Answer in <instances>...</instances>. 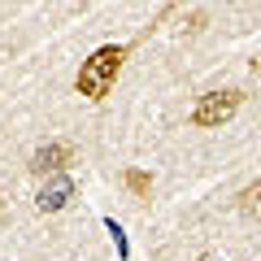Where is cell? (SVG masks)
<instances>
[{"label":"cell","instance_id":"obj_1","mask_svg":"<svg viewBox=\"0 0 261 261\" xmlns=\"http://www.w3.org/2000/svg\"><path fill=\"white\" fill-rule=\"evenodd\" d=\"M126 53H130L126 44H105V48H96V53L79 65L74 92L83 96V100H105V96L113 92V83H118L122 65H126Z\"/></svg>","mask_w":261,"mask_h":261},{"label":"cell","instance_id":"obj_2","mask_svg":"<svg viewBox=\"0 0 261 261\" xmlns=\"http://www.w3.org/2000/svg\"><path fill=\"white\" fill-rule=\"evenodd\" d=\"M244 100H248V92H244V87L205 92L200 100H196V109H192V126H200V130H218V126H226V122L240 113Z\"/></svg>","mask_w":261,"mask_h":261},{"label":"cell","instance_id":"obj_3","mask_svg":"<svg viewBox=\"0 0 261 261\" xmlns=\"http://www.w3.org/2000/svg\"><path fill=\"white\" fill-rule=\"evenodd\" d=\"M70 161H74V144L70 140H48L44 148H35V157H31V174L57 178V174H65Z\"/></svg>","mask_w":261,"mask_h":261},{"label":"cell","instance_id":"obj_4","mask_svg":"<svg viewBox=\"0 0 261 261\" xmlns=\"http://www.w3.org/2000/svg\"><path fill=\"white\" fill-rule=\"evenodd\" d=\"M70 196H74V178H70V174H57L53 183L39 192V209H44V214H57V209H65Z\"/></svg>","mask_w":261,"mask_h":261},{"label":"cell","instance_id":"obj_5","mask_svg":"<svg viewBox=\"0 0 261 261\" xmlns=\"http://www.w3.org/2000/svg\"><path fill=\"white\" fill-rule=\"evenodd\" d=\"M122 183H126L130 196H140V200H148V196H152V178L144 174V170H126V174H122Z\"/></svg>","mask_w":261,"mask_h":261},{"label":"cell","instance_id":"obj_6","mask_svg":"<svg viewBox=\"0 0 261 261\" xmlns=\"http://www.w3.org/2000/svg\"><path fill=\"white\" fill-rule=\"evenodd\" d=\"M244 200H248V205H252V209L261 214V178H257V183L248 187V192H244Z\"/></svg>","mask_w":261,"mask_h":261}]
</instances>
